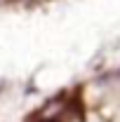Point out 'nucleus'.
Masks as SVG:
<instances>
[{"label": "nucleus", "instance_id": "nucleus-1", "mask_svg": "<svg viewBox=\"0 0 120 122\" xmlns=\"http://www.w3.org/2000/svg\"><path fill=\"white\" fill-rule=\"evenodd\" d=\"M71 101H73L71 96H59L57 101H52L47 108H43L38 122H68L73 117V113H66L71 108Z\"/></svg>", "mask_w": 120, "mask_h": 122}]
</instances>
